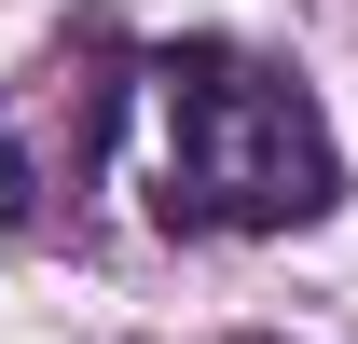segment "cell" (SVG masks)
<instances>
[{
    "mask_svg": "<svg viewBox=\"0 0 358 344\" xmlns=\"http://www.w3.org/2000/svg\"><path fill=\"white\" fill-rule=\"evenodd\" d=\"M345 193V152L289 69L234 42L166 55V220L179 234H303Z\"/></svg>",
    "mask_w": 358,
    "mask_h": 344,
    "instance_id": "1",
    "label": "cell"
},
{
    "mask_svg": "<svg viewBox=\"0 0 358 344\" xmlns=\"http://www.w3.org/2000/svg\"><path fill=\"white\" fill-rule=\"evenodd\" d=\"M14 220H28V152L0 138V234H14Z\"/></svg>",
    "mask_w": 358,
    "mask_h": 344,
    "instance_id": "2",
    "label": "cell"
}]
</instances>
